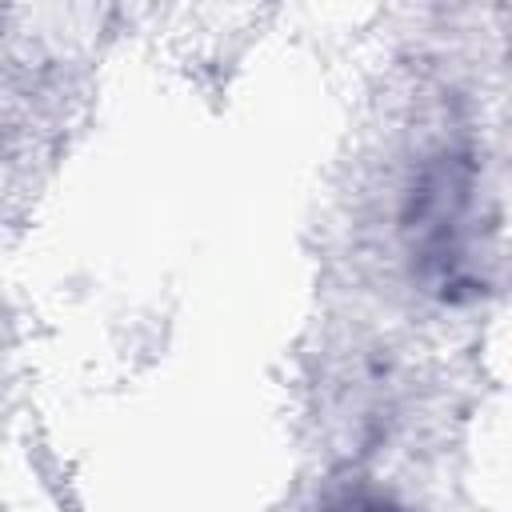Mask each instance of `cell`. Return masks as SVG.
Returning a JSON list of instances; mask_svg holds the SVG:
<instances>
[{
	"label": "cell",
	"mask_w": 512,
	"mask_h": 512,
	"mask_svg": "<svg viewBox=\"0 0 512 512\" xmlns=\"http://www.w3.org/2000/svg\"><path fill=\"white\" fill-rule=\"evenodd\" d=\"M468 192H472V180H468V168H436L428 176V188L420 192V208H416V224H420V252L424 260L440 264L448 272V280L460 276V240L468 232Z\"/></svg>",
	"instance_id": "1"
},
{
	"label": "cell",
	"mask_w": 512,
	"mask_h": 512,
	"mask_svg": "<svg viewBox=\"0 0 512 512\" xmlns=\"http://www.w3.org/2000/svg\"><path fill=\"white\" fill-rule=\"evenodd\" d=\"M332 512H392V508H388L384 500H364V496H360V500H344V504L332 508Z\"/></svg>",
	"instance_id": "2"
}]
</instances>
